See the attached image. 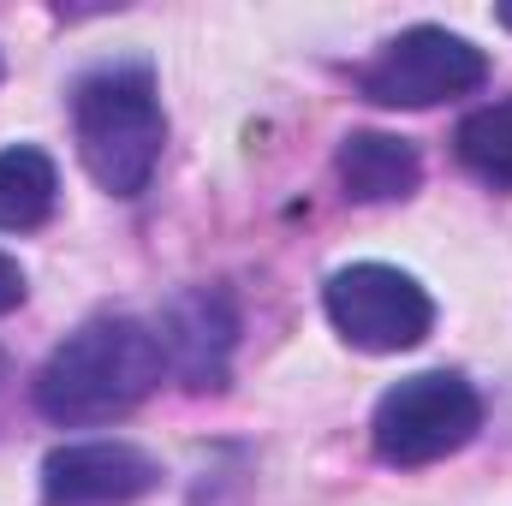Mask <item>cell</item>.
Wrapping results in <instances>:
<instances>
[{"mask_svg":"<svg viewBox=\"0 0 512 506\" xmlns=\"http://www.w3.org/2000/svg\"><path fill=\"white\" fill-rule=\"evenodd\" d=\"M161 376H167V358H161L155 328L131 316H102L54 346V358L30 381V399L48 423L90 429V423H114L137 411L161 387Z\"/></svg>","mask_w":512,"mask_h":506,"instance_id":"6da1fadb","label":"cell"},{"mask_svg":"<svg viewBox=\"0 0 512 506\" xmlns=\"http://www.w3.org/2000/svg\"><path fill=\"white\" fill-rule=\"evenodd\" d=\"M72 126H78V155L90 179L114 197H137L161 161L167 120L155 102L149 72H96L72 96Z\"/></svg>","mask_w":512,"mask_h":506,"instance_id":"7a4b0ae2","label":"cell"},{"mask_svg":"<svg viewBox=\"0 0 512 506\" xmlns=\"http://www.w3.org/2000/svg\"><path fill=\"white\" fill-rule=\"evenodd\" d=\"M477 429H483V399L453 370L405 376L399 387H387L376 417H370L376 453L399 471H417V465H435V459L459 453Z\"/></svg>","mask_w":512,"mask_h":506,"instance_id":"3957f363","label":"cell"},{"mask_svg":"<svg viewBox=\"0 0 512 506\" xmlns=\"http://www.w3.org/2000/svg\"><path fill=\"white\" fill-rule=\"evenodd\" d=\"M489 78L483 48H471L453 30L417 24L405 36H393L382 54L358 72V90L382 108H435L447 96H471Z\"/></svg>","mask_w":512,"mask_h":506,"instance_id":"277c9868","label":"cell"},{"mask_svg":"<svg viewBox=\"0 0 512 506\" xmlns=\"http://www.w3.org/2000/svg\"><path fill=\"white\" fill-rule=\"evenodd\" d=\"M328 322L358 352H411L435 328V304L411 274L387 262H352L328 280Z\"/></svg>","mask_w":512,"mask_h":506,"instance_id":"5b68a950","label":"cell"},{"mask_svg":"<svg viewBox=\"0 0 512 506\" xmlns=\"http://www.w3.org/2000/svg\"><path fill=\"white\" fill-rule=\"evenodd\" d=\"M161 483V465L131 441H72L42 459L48 506H126Z\"/></svg>","mask_w":512,"mask_h":506,"instance_id":"8992f818","label":"cell"},{"mask_svg":"<svg viewBox=\"0 0 512 506\" xmlns=\"http://www.w3.org/2000/svg\"><path fill=\"white\" fill-rule=\"evenodd\" d=\"M155 340H161L167 370L185 387H221L227 358H233V340H239V316H233V304L221 292L197 286V292H179L161 310Z\"/></svg>","mask_w":512,"mask_h":506,"instance_id":"52a82bcc","label":"cell"},{"mask_svg":"<svg viewBox=\"0 0 512 506\" xmlns=\"http://www.w3.org/2000/svg\"><path fill=\"white\" fill-rule=\"evenodd\" d=\"M334 173L346 185L352 203H399L417 191L423 179V161L405 137H387V131H352L334 155Z\"/></svg>","mask_w":512,"mask_h":506,"instance_id":"ba28073f","label":"cell"},{"mask_svg":"<svg viewBox=\"0 0 512 506\" xmlns=\"http://www.w3.org/2000/svg\"><path fill=\"white\" fill-rule=\"evenodd\" d=\"M54 197H60V173L42 149H30V143L0 149V233L42 227L54 215Z\"/></svg>","mask_w":512,"mask_h":506,"instance_id":"9c48e42d","label":"cell"},{"mask_svg":"<svg viewBox=\"0 0 512 506\" xmlns=\"http://www.w3.org/2000/svg\"><path fill=\"white\" fill-rule=\"evenodd\" d=\"M453 143H459V161H465L477 179H489V185L512 191V102L477 108V114L459 126Z\"/></svg>","mask_w":512,"mask_h":506,"instance_id":"30bf717a","label":"cell"},{"mask_svg":"<svg viewBox=\"0 0 512 506\" xmlns=\"http://www.w3.org/2000/svg\"><path fill=\"white\" fill-rule=\"evenodd\" d=\"M18 304H24V268L0 251V316H6V310H18Z\"/></svg>","mask_w":512,"mask_h":506,"instance_id":"8fae6325","label":"cell"}]
</instances>
